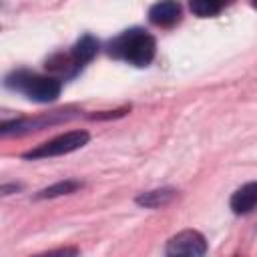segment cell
Instances as JSON below:
<instances>
[{"label": "cell", "mask_w": 257, "mask_h": 257, "mask_svg": "<svg viewBox=\"0 0 257 257\" xmlns=\"http://www.w3.org/2000/svg\"><path fill=\"white\" fill-rule=\"evenodd\" d=\"M108 52L114 58L126 60L133 66H147L155 58L157 42H155L153 34H149L147 30L131 28V30H124L120 36H116L110 42Z\"/></svg>", "instance_id": "1"}, {"label": "cell", "mask_w": 257, "mask_h": 257, "mask_svg": "<svg viewBox=\"0 0 257 257\" xmlns=\"http://www.w3.org/2000/svg\"><path fill=\"white\" fill-rule=\"evenodd\" d=\"M6 86L14 88L18 92H24L28 98L36 100V102H52L60 96V80L54 76H40L34 72H26V70H18L12 72L10 76H6Z\"/></svg>", "instance_id": "2"}, {"label": "cell", "mask_w": 257, "mask_h": 257, "mask_svg": "<svg viewBox=\"0 0 257 257\" xmlns=\"http://www.w3.org/2000/svg\"><path fill=\"white\" fill-rule=\"evenodd\" d=\"M90 135L86 131H68L64 135L54 137L48 143H42L40 147L24 153V159H46V157H56V155H66L72 153L88 143Z\"/></svg>", "instance_id": "3"}, {"label": "cell", "mask_w": 257, "mask_h": 257, "mask_svg": "<svg viewBox=\"0 0 257 257\" xmlns=\"http://www.w3.org/2000/svg\"><path fill=\"white\" fill-rule=\"evenodd\" d=\"M207 251V241L199 231L187 229L177 233L175 237L169 239L167 243V255H189V257H199L205 255Z\"/></svg>", "instance_id": "4"}, {"label": "cell", "mask_w": 257, "mask_h": 257, "mask_svg": "<svg viewBox=\"0 0 257 257\" xmlns=\"http://www.w3.org/2000/svg\"><path fill=\"white\" fill-rule=\"evenodd\" d=\"M181 18V6L177 0H161L151 6L149 10V20L155 26H173Z\"/></svg>", "instance_id": "5"}, {"label": "cell", "mask_w": 257, "mask_h": 257, "mask_svg": "<svg viewBox=\"0 0 257 257\" xmlns=\"http://www.w3.org/2000/svg\"><path fill=\"white\" fill-rule=\"evenodd\" d=\"M257 207V183H247L239 187L231 197V209L237 215L251 213Z\"/></svg>", "instance_id": "6"}, {"label": "cell", "mask_w": 257, "mask_h": 257, "mask_svg": "<svg viewBox=\"0 0 257 257\" xmlns=\"http://www.w3.org/2000/svg\"><path fill=\"white\" fill-rule=\"evenodd\" d=\"M96 52H98V42H96L90 34H84V36L74 44L70 56H72V60H74V64H76V68H78V66L86 64V62H90V60L96 56Z\"/></svg>", "instance_id": "7"}, {"label": "cell", "mask_w": 257, "mask_h": 257, "mask_svg": "<svg viewBox=\"0 0 257 257\" xmlns=\"http://www.w3.org/2000/svg\"><path fill=\"white\" fill-rule=\"evenodd\" d=\"M227 4H231V0H189L193 14L199 18H211L219 14Z\"/></svg>", "instance_id": "8"}, {"label": "cell", "mask_w": 257, "mask_h": 257, "mask_svg": "<svg viewBox=\"0 0 257 257\" xmlns=\"http://www.w3.org/2000/svg\"><path fill=\"white\" fill-rule=\"evenodd\" d=\"M177 195L175 189H157V191H149V193H143L137 197V203L139 205H145V207H151V209H157V207H163L167 203H171V199Z\"/></svg>", "instance_id": "9"}, {"label": "cell", "mask_w": 257, "mask_h": 257, "mask_svg": "<svg viewBox=\"0 0 257 257\" xmlns=\"http://www.w3.org/2000/svg\"><path fill=\"white\" fill-rule=\"evenodd\" d=\"M80 187V183L76 181H62V183H56L44 191L38 193V199H46V197H58V195H66V193H72Z\"/></svg>", "instance_id": "10"}, {"label": "cell", "mask_w": 257, "mask_h": 257, "mask_svg": "<svg viewBox=\"0 0 257 257\" xmlns=\"http://www.w3.org/2000/svg\"><path fill=\"white\" fill-rule=\"evenodd\" d=\"M251 4H253V6H257V0H251Z\"/></svg>", "instance_id": "11"}]
</instances>
